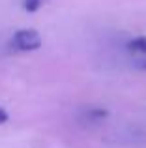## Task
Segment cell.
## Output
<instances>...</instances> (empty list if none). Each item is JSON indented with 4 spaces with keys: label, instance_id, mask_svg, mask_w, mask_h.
<instances>
[{
    "label": "cell",
    "instance_id": "6da1fadb",
    "mask_svg": "<svg viewBox=\"0 0 146 148\" xmlns=\"http://www.w3.org/2000/svg\"><path fill=\"white\" fill-rule=\"evenodd\" d=\"M11 45L17 51H36L41 47V36L36 30H19L11 38Z\"/></svg>",
    "mask_w": 146,
    "mask_h": 148
},
{
    "label": "cell",
    "instance_id": "8992f818",
    "mask_svg": "<svg viewBox=\"0 0 146 148\" xmlns=\"http://www.w3.org/2000/svg\"><path fill=\"white\" fill-rule=\"evenodd\" d=\"M137 66H139V68L143 69V71H146V56H144V60H143V62H139Z\"/></svg>",
    "mask_w": 146,
    "mask_h": 148
},
{
    "label": "cell",
    "instance_id": "5b68a950",
    "mask_svg": "<svg viewBox=\"0 0 146 148\" xmlns=\"http://www.w3.org/2000/svg\"><path fill=\"white\" fill-rule=\"evenodd\" d=\"M4 122H8V112L4 109H0V124H4Z\"/></svg>",
    "mask_w": 146,
    "mask_h": 148
},
{
    "label": "cell",
    "instance_id": "7a4b0ae2",
    "mask_svg": "<svg viewBox=\"0 0 146 148\" xmlns=\"http://www.w3.org/2000/svg\"><path fill=\"white\" fill-rule=\"evenodd\" d=\"M128 49L135 54H141V56H146V38H135L128 43Z\"/></svg>",
    "mask_w": 146,
    "mask_h": 148
},
{
    "label": "cell",
    "instance_id": "277c9868",
    "mask_svg": "<svg viewBox=\"0 0 146 148\" xmlns=\"http://www.w3.org/2000/svg\"><path fill=\"white\" fill-rule=\"evenodd\" d=\"M88 116L94 120H101L107 116V111H103V109H94V111H88Z\"/></svg>",
    "mask_w": 146,
    "mask_h": 148
},
{
    "label": "cell",
    "instance_id": "3957f363",
    "mask_svg": "<svg viewBox=\"0 0 146 148\" xmlns=\"http://www.w3.org/2000/svg\"><path fill=\"white\" fill-rule=\"evenodd\" d=\"M45 2H47V0H25V2H23V8H25L28 13H36Z\"/></svg>",
    "mask_w": 146,
    "mask_h": 148
}]
</instances>
